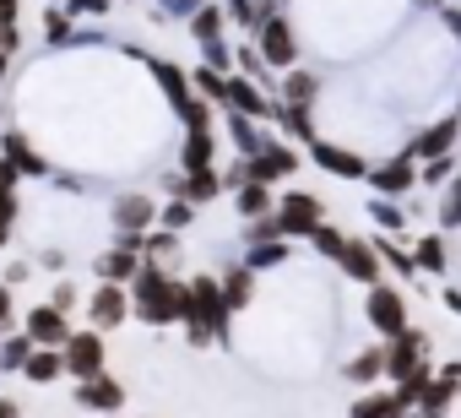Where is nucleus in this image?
<instances>
[{"mask_svg": "<svg viewBox=\"0 0 461 418\" xmlns=\"http://www.w3.org/2000/svg\"><path fill=\"white\" fill-rule=\"evenodd\" d=\"M380 413H396V402H358L353 418H380Z\"/></svg>", "mask_w": 461, "mask_h": 418, "instance_id": "412c9836", "label": "nucleus"}, {"mask_svg": "<svg viewBox=\"0 0 461 418\" xmlns=\"http://www.w3.org/2000/svg\"><path fill=\"white\" fill-rule=\"evenodd\" d=\"M195 33L212 44V33H217V12H201V17H195Z\"/></svg>", "mask_w": 461, "mask_h": 418, "instance_id": "4be33fe9", "label": "nucleus"}, {"mask_svg": "<svg viewBox=\"0 0 461 418\" xmlns=\"http://www.w3.org/2000/svg\"><path fill=\"white\" fill-rule=\"evenodd\" d=\"M195 82H201V87H206V93H212V98H217V93H222V82H217V77H212V71H195Z\"/></svg>", "mask_w": 461, "mask_h": 418, "instance_id": "a878e982", "label": "nucleus"}, {"mask_svg": "<svg viewBox=\"0 0 461 418\" xmlns=\"http://www.w3.org/2000/svg\"><path fill=\"white\" fill-rule=\"evenodd\" d=\"M0 321H6V288H0Z\"/></svg>", "mask_w": 461, "mask_h": 418, "instance_id": "c756f323", "label": "nucleus"}, {"mask_svg": "<svg viewBox=\"0 0 461 418\" xmlns=\"http://www.w3.org/2000/svg\"><path fill=\"white\" fill-rule=\"evenodd\" d=\"M120 315H125V294H120L114 283H104V288L93 294V321H98V326H114Z\"/></svg>", "mask_w": 461, "mask_h": 418, "instance_id": "39448f33", "label": "nucleus"}, {"mask_svg": "<svg viewBox=\"0 0 461 418\" xmlns=\"http://www.w3.org/2000/svg\"><path fill=\"white\" fill-rule=\"evenodd\" d=\"M98 272H104V283H109V277H131V272H136V256H131V250L104 256V261H98Z\"/></svg>", "mask_w": 461, "mask_h": 418, "instance_id": "f8f14e48", "label": "nucleus"}, {"mask_svg": "<svg viewBox=\"0 0 461 418\" xmlns=\"http://www.w3.org/2000/svg\"><path fill=\"white\" fill-rule=\"evenodd\" d=\"M445 218H450V223L461 218V185H456V190H450V201H445Z\"/></svg>", "mask_w": 461, "mask_h": 418, "instance_id": "393cba45", "label": "nucleus"}, {"mask_svg": "<svg viewBox=\"0 0 461 418\" xmlns=\"http://www.w3.org/2000/svg\"><path fill=\"white\" fill-rule=\"evenodd\" d=\"M245 299H250V277H245V272L222 283V304H245Z\"/></svg>", "mask_w": 461, "mask_h": 418, "instance_id": "dca6fc26", "label": "nucleus"}, {"mask_svg": "<svg viewBox=\"0 0 461 418\" xmlns=\"http://www.w3.org/2000/svg\"><path fill=\"white\" fill-rule=\"evenodd\" d=\"M277 229L315 234V229H321V206H315L310 195H288V201H283V218H277Z\"/></svg>", "mask_w": 461, "mask_h": 418, "instance_id": "f03ea898", "label": "nucleus"}, {"mask_svg": "<svg viewBox=\"0 0 461 418\" xmlns=\"http://www.w3.org/2000/svg\"><path fill=\"white\" fill-rule=\"evenodd\" d=\"M141 315L147 321H174V315H185V294L163 277H141Z\"/></svg>", "mask_w": 461, "mask_h": 418, "instance_id": "f257e3e1", "label": "nucleus"}, {"mask_svg": "<svg viewBox=\"0 0 461 418\" xmlns=\"http://www.w3.org/2000/svg\"><path fill=\"white\" fill-rule=\"evenodd\" d=\"M288 168H294V158H288V152H267V158H256V168H250V174H256V179H272V174H288Z\"/></svg>", "mask_w": 461, "mask_h": 418, "instance_id": "9b49d317", "label": "nucleus"}, {"mask_svg": "<svg viewBox=\"0 0 461 418\" xmlns=\"http://www.w3.org/2000/svg\"><path fill=\"white\" fill-rule=\"evenodd\" d=\"M315 158H321V168H331V174H342V179H358V174H364V163H358L353 152H342V147H326V141H321Z\"/></svg>", "mask_w": 461, "mask_h": 418, "instance_id": "423d86ee", "label": "nucleus"}, {"mask_svg": "<svg viewBox=\"0 0 461 418\" xmlns=\"http://www.w3.org/2000/svg\"><path fill=\"white\" fill-rule=\"evenodd\" d=\"M28 375H33V380H55V375H60V359H55V353H39V359H28Z\"/></svg>", "mask_w": 461, "mask_h": 418, "instance_id": "2eb2a0df", "label": "nucleus"}, {"mask_svg": "<svg viewBox=\"0 0 461 418\" xmlns=\"http://www.w3.org/2000/svg\"><path fill=\"white\" fill-rule=\"evenodd\" d=\"M44 28H50V39H55V44H66V39H71V23H66L60 12H50V17H44Z\"/></svg>", "mask_w": 461, "mask_h": 418, "instance_id": "f3484780", "label": "nucleus"}, {"mask_svg": "<svg viewBox=\"0 0 461 418\" xmlns=\"http://www.w3.org/2000/svg\"><path fill=\"white\" fill-rule=\"evenodd\" d=\"M6 185H12V168H6V163H0V190H6Z\"/></svg>", "mask_w": 461, "mask_h": 418, "instance_id": "cd10ccee", "label": "nucleus"}, {"mask_svg": "<svg viewBox=\"0 0 461 418\" xmlns=\"http://www.w3.org/2000/svg\"><path fill=\"white\" fill-rule=\"evenodd\" d=\"M12 17H17V0H0V28H6Z\"/></svg>", "mask_w": 461, "mask_h": 418, "instance_id": "bb28decb", "label": "nucleus"}, {"mask_svg": "<svg viewBox=\"0 0 461 418\" xmlns=\"http://www.w3.org/2000/svg\"><path fill=\"white\" fill-rule=\"evenodd\" d=\"M375 369H380V353H364V359H353V369H348V375H353V380H369Z\"/></svg>", "mask_w": 461, "mask_h": 418, "instance_id": "6ab92c4d", "label": "nucleus"}, {"mask_svg": "<svg viewBox=\"0 0 461 418\" xmlns=\"http://www.w3.org/2000/svg\"><path fill=\"white\" fill-rule=\"evenodd\" d=\"M82 402H93V407H120V386H114V380H93V386L82 391Z\"/></svg>", "mask_w": 461, "mask_h": 418, "instance_id": "9d476101", "label": "nucleus"}, {"mask_svg": "<svg viewBox=\"0 0 461 418\" xmlns=\"http://www.w3.org/2000/svg\"><path fill=\"white\" fill-rule=\"evenodd\" d=\"M28 332H33V337H44V342H71V337H66V326H60V315H55V310H39V315H33V321H28Z\"/></svg>", "mask_w": 461, "mask_h": 418, "instance_id": "6e6552de", "label": "nucleus"}, {"mask_svg": "<svg viewBox=\"0 0 461 418\" xmlns=\"http://www.w3.org/2000/svg\"><path fill=\"white\" fill-rule=\"evenodd\" d=\"M407 179H412V168H407V163H391V168H380V174H375V185H380V190H402Z\"/></svg>", "mask_w": 461, "mask_h": 418, "instance_id": "ddd939ff", "label": "nucleus"}, {"mask_svg": "<svg viewBox=\"0 0 461 418\" xmlns=\"http://www.w3.org/2000/svg\"><path fill=\"white\" fill-rule=\"evenodd\" d=\"M0 418H17V407H12V402H0Z\"/></svg>", "mask_w": 461, "mask_h": 418, "instance_id": "c85d7f7f", "label": "nucleus"}, {"mask_svg": "<svg viewBox=\"0 0 461 418\" xmlns=\"http://www.w3.org/2000/svg\"><path fill=\"white\" fill-rule=\"evenodd\" d=\"M98 359H104V342L87 332V337H71V348H66V364L77 369V375H93L98 369Z\"/></svg>", "mask_w": 461, "mask_h": 418, "instance_id": "7ed1b4c3", "label": "nucleus"}, {"mask_svg": "<svg viewBox=\"0 0 461 418\" xmlns=\"http://www.w3.org/2000/svg\"><path fill=\"white\" fill-rule=\"evenodd\" d=\"M250 261H256V267H272V261H283V245H261Z\"/></svg>", "mask_w": 461, "mask_h": 418, "instance_id": "5701e85b", "label": "nucleus"}, {"mask_svg": "<svg viewBox=\"0 0 461 418\" xmlns=\"http://www.w3.org/2000/svg\"><path fill=\"white\" fill-rule=\"evenodd\" d=\"M450 136H456V125H439L434 136H423V141H418V152H439V147H445Z\"/></svg>", "mask_w": 461, "mask_h": 418, "instance_id": "a211bd4d", "label": "nucleus"}, {"mask_svg": "<svg viewBox=\"0 0 461 418\" xmlns=\"http://www.w3.org/2000/svg\"><path fill=\"white\" fill-rule=\"evenodd\" d=\"M288 93H294L299 104H304V98H315V77H304V71H299V77L288 82Z\"/></svg>", "mask_w": 461, "mask_h": 418, "instance_id": "aec40b11", "label": "nucleus"}, {"mask_svg": "<svg viewBox=\"0 0 461 418\" xmlns=\"http://www.w3.org/2000/svg\"><path fill=\"white\" fill-rule=\"evenodd\" d=\"M369 321H375L380 332H396V326H402V299H396V294H375V299H369Z\"/></svg>", "mask_w": 461, "mask_h": 418, "instance_id": "0eeeda50", "label": "nucleus"}, {"mask_svg": "<svg viewBox=\"0 0 461 418\" xmlns=\"http://www.w3.org/2000/svg\"><path fill=\"white\" fill-rule=\"evenodd\" d=\"M418 261H423V267H439V261H445V256H439V240H423V250H418Z\"/></svg>", "mask_w": 461, "mask_h": 418, "instance_id": "b1692460", "label": "nucleus"}, {"mask_svg": "<svg viewBox=\"0 0 461 418\" xmlns=\"http://www.w3.org/2000/svg\"><path fill=\"white\" fill-rule=\"evenodd\" d=\"M261 50H267V60H294V33H288V23H267L261 28Z\"/></svg>", "mask_w": 461, "mask_h": 418, "instance_id": "20e7f679", "label": "nucleus"}, {"mask_svg": "<svg viewBox=\"0 0 461 418\" xmlns=\"http://www.w3.org/2000/svg\"><path fill=\"white\" fill-rule=\"evenodd\" d=\"M114 218H120V223H125V229H141V223H147V218H152V213H147V201H136V195H131V201H125V206H120V213H114Z\"/></svg>", "mask_w": 461, "mask_h": 418, "instance_id": "4468645a", "label": "nucleus"}, {"mask_svg": "<svg viewBox=\"0 0 461 418\" xmlns=\"http://www.w3.org/2000/svg\"><path fill=\"white\" fill-rule=\"evenodd\" d=\"M342 261H348V272H353V277H375V267H380L369 245H348V250H342Z\"/></svg>", "mask_w": 461, "mask_h": 418, "instance_id": "1a4fd4ad", "label": "nucleus"}]
</instances>
